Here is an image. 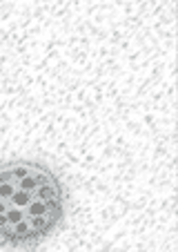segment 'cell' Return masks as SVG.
Returning a JSON list of instances; mask_svg holds the SVG:
<instances>
[{
  "instance_id": "obj_1",
  "label": "cell",
  "mask_w": 178,
  "mask_h": 252,
  "mask_svg": "<svg viewBox=\"0 0 178 252\" xmlns=\"http://www.w3.org/2000/svg\"><path fill=\"white\" fill-rule=\"evenodd\" d=\"M67 188L52 165L33 158L0 163V248L33 250L60 230Z\"/></svg>"
}]
</instances>
